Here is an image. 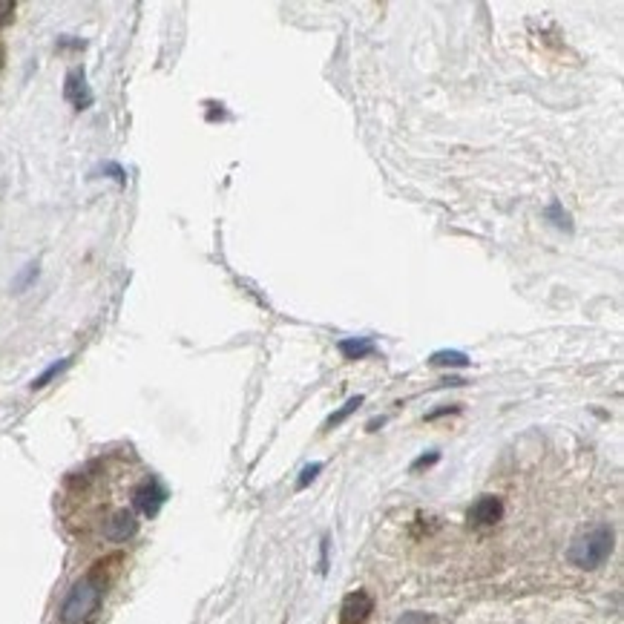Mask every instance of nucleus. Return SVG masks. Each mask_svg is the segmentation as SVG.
I'll return each instance as SVG.
<instances>
[{
    "label": "nucleus",
    "instance_id": "obj_1",
    "mask_svg": "<svg viewBox=\"0 0 624 624\" xmlns=\"http://www.w3.org/2000/svg\"><path fill=\"white\" fill-rule=\"evenodd\" d=\"M107 564L109 561L93 567L84 579L72 584V590L67 593L64 604H61V610H58L61 624H81L84 619H90L95 613L98 604H101L104 588H107Z\"/></svg>",
    "mask_w": 624,
    "mask_h": 624
},
{
    "label": "nucleus",
    "instance_id": "obj_2",
    "mask_svg": "<svg viewBox=\"0 0 624 624\" xmlns=\"http://www.w3.org/2000/svg\"><path fill=\"white\" fill-rule=\"evenodd\" d=\"M610 553H613V530L604 527V523H598V527H593L590 532H584L581 539L572 541L567 555L576 567L596 570V567L604 564Z\"/></svg>",
    "mask_w": 624,
    "mask_h": 624
},
{
    "label": "nucleus",
    "instance_id": "obj_3",
    "mask_svg": "<svg viewBox=\"0 0 624 624\" xmlns=\"http://www.w3.org/2000/svg\"><path fill=\"white\" fill-rule=\"evenodd\" d=\"M135 530H139V521H135V515L130 513V509H118V513L107 515L104 523H101L104 539L107 541H116V544L133 539Z\"/></svg>",
    "mask_w": 624,
    "mask_h": 624
},
{
    "label": "nucleus",
    "instance_id": "obj_4",
    "mask_svg": "<svg viewBox=\"0 0 624 624\" xmlns=\"http://www.w3.org/2000/svg\"><path fill=\"white\" fill-rule=\"evenodd\" d=\"M504 518V504H501V498H495V495H483L478 498L475 504H472L469 509V523L472 527H495L498 521Z\"/></svg>",
    "mask_w": 624,
    "mask_h": 624
},
{
    "label": "nucleus",
    "instance_id": "obj_5",
    "mask_svg": "<svg viewBox=\"0 0 624 624\" xmlns=\"http://www.w3.org/2000/svg\"><path fill=\"white\" fill-rule=\"evenodd\" d=\"M371 610H374V598L366 590L348 593L343 607H340V624H366Z\"/></svg>",
    "mask_w": 624,
    "mask_h": 624
},
{
    "label": "nucleus",
    "instance_id": "obj_6",
    "mask_svg": "<svg viewBox=\"0 0 624 624\" xmlns=\"http://www.w3.org/2000/svg\"><path fill=\"white\" fill-rule=\"evenodd\" d=\"M165 498H167V492L161 490V483L156 478H147V481H142L139 490H135L133 504H135V509H139L142 515L153 518L158 509H161V504H165Z\"/></svg>",
    "mask_w": 624,
    "mask_h": 624
},
{
    "label": "nucleus",
    "instance_id": "obj_7",
    "mask_svg": "<svg viewBox=\"0 0 624 624\" xmlns=\"http://www.w3.org/2000/svg\"><path fill=\"white\" fill-rule=\"evenodd\" d=\"M64 95H67V101H72V107H75V109H86V107L93 104V93H90V86H86L84 69L69 72Z\"/></svg>",
    "mask_w": 624,
    "mask_h": 624
},
{
    "label": "nucleus",
    "instance_id": "obj_8",
    "mask_svg": "<svg viewBox=\"0 0 624 624\" xmlns=\"http://www.w3.org/2000/svg\"><path fill=\"white\" fill-rule=\"evenodd\" d=\"M340 352L345 360H363V357L374 354V343L371 340H343Z\"/></svg>",
    "mask_w": 624,
    "mask_h": 624
},
{
    "label": "nucleus",
    "instance_id": "obj_9",
    "mask_svg": "<svg viewBox=\"0 0 624 624\" xmlns=\"http://www.w3.org/2000/svg\"><path fill=\"white\" fill-rule=\"evenodd\" d=\"M432 363L434 366H469V357L460 352H438V354H432Z\"/></svg>",
    "mask_w": 624,
    "mask_h": 624
},
{
    "label": "nucleus",
    "instance_id": "obj_10",
    "mask_svg": "<svg viewBox=\"0 0 624 624\" xmlns=\"http://www.w3.org/2000/svg\"><path fill=\"white\" fill-rule=\"evenodd\" d=\"M69 363H72V360H69V357H64V360H58V363H55V366H49V369H46V371L41 374V377H37V380L32 383V389H44V385H46L49 380H55V377H58V374H61V371H64V369H67Z\"/></svg>",
    "mask_w": 624,
    "mask_h": 624
},
{
    "label": "nucleus",
    "instance_id": "obj_11",
    "mask_svg": "<svg viewBox=\"0 0 624 624\" xmlns=\"http://www.w3.org/2000/svg\"><path fill=\"white\" fill-rule=\"evenodd\" d=\"M360 406H363V397L357 394V397H352V401H348V403H345L340 411H336V415H331V417H328V423H326V426H328V429H331V426H340V423H343L348 415H352V411H357Z\"/></svg>",
    "mask_w": 624,
    "mask_h": 624
},
{
    "label": "nucleus",
    "instance_id": "obj_12",
    "mask_svg": "<svg viewBox=\"0 0 624 624\" xmlns=\"http://www.w3.org/2000/svg\"><path fill=\"white\" fill-rule=\"evenodd\" d=\"M15 18V0H0V29Z\"/></svg>",
    "mask_w": 624,
    "mask_h": 624
},
{
    "label": "nucleus",
    "instance_id": "obj_13",
    "mask_svg": "<svg viewBox=\"0 0 624 624\" xmlns=\"http://www.w3.org/2000/svg\"><path fill=\"white\" fill-rule=\"evenodd\" d=\"M35 277H37V262H32L29 271H23V273H20V277L15 280V285H12V288H15V291H23V285H29Z\"/></svg>",
    "mask_w": 624,
    "mask_h": 624
},
{
    "label": "nucleus",
    "instance_id": "obj_14",
    "mask_svg": "<svg viewBox=\"0 0 624 624\" xmlns=\"http://www.w3.org/2000/svg\"><path fill=\"white\" fill-rule=\"evenodd\" d=\"M320 469H322L320 464H314V466H305V472H303V478H299V483H296V486H299V490H305V486H308L311 481H314V478L320 475Z\"/></svg>",
    "mask_w": 624,
    "mask_h": 624
},
{
    "label": "nucleus",
    "instance_id": "obj_15",
    "mask_svg": "<svg viewBox=\"0 0 624 624\" xmlns=\"http://www.w3.org/2000/svg\"><path fill=\"white\" fill-rule=\"evenodd\" d=\"M547 216H555V219H558V222H555L558 228H567V231H570V216L561 214V205H553L550 210H547Z\"/></svg>",
    "mask_w": 624,
    "mask_h": 624
},
{
    "label": "nucleus",
    "instance_id": "obj_16",
    "mask_svg": "<svg viewBox=\"0 0 624 624\" xmlns=\"http://www.w3.org/2000/svg\"><path fill=\"white\" fill-rule=\"evenodd\" d=\"M397 624H429V616H415V613H409V616H403Z\"/></svg>",
    "mask_w": 624,
    "mask_h": 624
},
{
    "label": "nucleus",
    "instance_id": "obj_17",
    "mask_svg": "<svg viewBox=\"0 0 624 624\" xmlns=\"http://www.w3.org/2000/svg\"><path fill=\"white\" fill-rule=\"evenodd\" d=\"M434 460H438V455H434V452H432L429 458H420V460H417V464H415V466H411V469H423V466H432V464H434Z\"/></svg>",
    "mask_w": 624,
    "mask_h": 624
},
{
    "label": "nucleus",
    "instance_id": "obj_18",
    "mask_svg": "<svg viewBox=\"0 0 624 624\" xmlns=\"http://www.w3.org/2000/svg\"><path fill=\"white\" fill-rule=\"evenodd\" d=\"M4 58H6V49L0 46V69H4Z\"/></svg>",
    "mask_w": 624,
    "mask_h": 624
}]
</instances>
